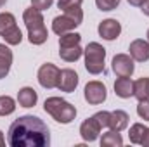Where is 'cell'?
I'll list each match as a JSON object with an SVG mask.
<instances>
[{
	"mask_svg": "<svg viewBox=\"0 0 149 147\" xmlns=\"http://www.w3.org/2000/svg\"><path fill=\"white\" fill-rule=\"evenodd\" d=\"M128 114L121 109H116L111 112V118H109V128L114 132H123L127 126H128Z\"/></svg>",
	"mask_w": 149,
	"mask_h": 147,
	"instance_id": "obj_16",
	"label": "cell"
},
{
	"mask_svg": "<svg viewBox=\"0 0 149 147\" xmlns=\"http://www.w3.org/2000/svg\"><path fill=\"white\" fill-rule=\"evenodd\" d=\"M85 69L90 74H99L104 71V59H106V49L97 43V42H90L85 50Z\"/></svg>",
	"mask_w": 149,
	"mask_h": 147,
	"instance_id": "obj_4",
	"label": "cell"
},
{
	"mask_svg": "<svg viewBox=\"0 0 149 147\" xmlns=\"http://www.w3.org/2000/svg\"><path fill=\"white\" fill-rule=\"evenodd\" d=\"M83 0H57V7L61 10H66V9H71V7H80Z\"/></svg>",
	"mask_w": 149,
	"mask_h": 147,
	"instance_id": "obj_28",
	"label": "cell"
},
{
	"mask_svg": "<svg viewBox=\"0 0 149 147\" xmlns=\"http://www.w3.org/2000/svg\"><path fill=\"white\" fill-rule=\"evenodd\" d=\"M80 42H81V35L80 33L68 31L64 35H59V47H73V45H78Z\"/></svg>",
	"mask_w": 149,
	"mask_h": 147,
	"instance_id": "obj_22",
	"label": "cell"
},
{
	"mask_svg": "<svg viewBox=\"0 0 149 147\" xmlns=\"http://www.w3.org/2000/svg\"><path fill=\"white\" fill-rule=\"evenodd\" d=\"M76 26H80V23H76L73 17L68 16V14L57 16V17H54V21H52V31H54L56 35H64V33H68V31H73Z\"/></svg>",
	"mask_w": 149,
	"mask_h": 147,
	"instance_id": "obj_12",
	"label": "cell"
},
{
	"mask_svg": "<svg viewBox=\"0 0 149 147\" xmlns=\"http://www.w3.org/2000/svg\"><path fill=\"white\" fill-rule=\"evenodd\" d=\"M85 101L88 102V104H92V106H99V104H102L104 101H106V97H108V90H106V85L102 83V81H97V80H94V81H88L87 85H85Z\"/></svg>",
	"mask_w": 149,
	"mask_h": 147,
	"instance_id": "obj_6",
	"label": "cell"
},
{
	"mask_svg": "<svg viewBox=\"0 0 149 147\" xmlns=\"http://www.w3.org/2000/svg\"><path fill=\"white\" fill-rule=\"evenodd\" d=\"M97 31H99V37H102L104 40H108V42H113V40H116V38L120 37V33H121V24H120V21H116V19H104V21L99 24Z\"/></svg>",
	"mask_w": 149,
	"mask_h": 147,
	"instance_id": "obj_10",
	"label": "cell"
},
{
	"mask_svg": "<svg viewBox=\"0 0 149 147\" xmlns=\"http://www.w3.org/2000/svg\"><path fill=\"white\" fill-rule=\"evenodd\" d=\"M59 74L61 69L52 64V62H45L40 66L38 69V83L47 88V90H52V88H57V83H59Z\"/></svg>",
	"mask_w": 149,
	"mask_h": 147,
	"instance_id": "obj_5",
	"label": "cell"
},
{
	"mask_svg": "<svg viewBox=\"0 0 149 147\" xmlns=\"http://www.w3.org/2000/svg\"><path fill=\"white\" fill-rule=\"evenodd\" d=\"M114 94L120 99H130L134 97V81L130 76H120L114 81Z\"/></svg>",
	"mask_w": 149,
	"mask_h": 147,
	"instance_id": "obj_13",
	"label": "cell"
},
{
	"mask_svg": "<svg viewBox=\"0 0 149 147\" xmlns=\"http://www.w3.org/2000/svg\"><path fill=\"white\" fill-rule=\"evenodd\" d=\"M16 24V17L10 12H2L0 14V37H3L7 31H10Z\"/></svg>",
	"mask_w": 149,
	"mask_h": 147,
	"instance_id": "obj_21",
	"label": "cell"
},
{
	"mask_svg": "<svg viewBox=\"0 0 149 147\" xmlns=\"http://www.w3.org/2000/svg\"><path fill=\"white\" fill-rule=\"evenodd\" d=\"M78 81H80V78H78V74H76V71H74V69H70V68H66V69H61L57 88H59L61 92L71 94V92H74V90H76V87H78Z\"/></svg>",
	"mask_w": 149,
	"mask_h": 147,
	"instance_id": "obj_8",
	"label": "cell"
},
{
	"mask_svg": "<svg viewBox=\"0 0 149 147\" xmlns=\"http://www.w3.org/2000/svg\"><path fill=\"white\" fill-rule=\"evenodd\" d=\"M95 5H97L99 10L109 12V10H114L120 5V0H95Z\"/></svg>",
	"mask_w": 149,
	"mask_h": 147,
	"instance_id": "obj_25",
	"label": "cell"
},
{
	"mask_svg": "<svg viewBox=\"0 0 149 147\" xmlns=\"http://www.w3.org/2000/svg\"><path fill=\"white\" fill-rule=\"evenodd\" d=\"M148 40H149V30H148Z\"/></svg>",
	"mask_w": 149,
	"mask_h": 147,
	"instance_id": "obj_35",
	"label": "cell"
},
{
	"mask_svg": "<svg viewBox=\"0 0 149 147\" xmlns=\"http://www.w3.org/2000/svg\"><path fill=\"white\" fill-rule=\"evenodd\" d=\"M16 111V101L9 95L0 97V116H9Z\"/></svg>",
	"mask_w": 149,
	"mask_h": 147,
	"instance_id": "obj_23",
	"label": "cell"
},
{
	"mask_svg": "<svg viewBox=\"0 0 149 147\" xmlns=\"http://www.w3.org/2000/svg\"><path fill=\"white\" fill-rule=\"evenodd\" d=\"M141 146H144V147H149V128L146 130V135H144V139H142V142H141Z\"/></svg>",
	"mask_w": 149,
	"mask_h": 147,
	"instance_id": "obj_31",
	"label": "cell"
},
{
	"mask_svg": "<svg viewBox=\"0 0 149 147\" xmlns=\"http://www.w3.org/2000/svg\"><path fill=\"white\" fill-rule=\"evenodd\" d=\"M10 66H12V50L5 43H0V80L9 74Z\"/></svg>",
	"mask_w": 149,
	"mask_h": 147,
	"instance_id": "obj_15",
	"label": "cell"
},
{
	"mask_svg": "<svg viewBox=\"0 0 149 147\" xmlns=\"http://www.w3.org/2000/svg\"><path fill=\"white\" fill-rule=\"evenodd\" d=\"M101 146L102 147H121L123 146V139H121L120 132L111 130V132L104 133L102 139H101Z\"/></svg>",
	"mask_w": 149,
	"mask_h": 147,
	"instance_id": "obj_19",
	"label": "cell"
},
{
	"mask_svg": "<svg viewBox=\"0 0 149 147\" xmlns=\"http://www.w3.org/2000/svg\"><path fill=\"white\" fill-rule=\"evenodd\" d=\"M144 2H146V0H128V3H130V5H134V7H141Z\"/></svg>",
	"mask_w": 149,
	"mask_h": 147,
	"instance_id": "obj_32",
	"label": "cell"
},
{
	"mask_svg": "<svg viewBox=\"0 0 149 147\" xmlns=\"http://www.w3.org/2000/svg\"><path fill=\"white\" fill-rule=\"evenodd\" d=\"M52 3H54V0H31V5L38 10H47V9H50Z\"/></svg>",
	"mask_w": 149,
	"mask_h": 147,
	"instance_id": "obj_29",
	"label": "cell"
},
{
	"mask_svg": "<svg viewBox=\"0 0 149 147\" xmlns=\"http://www.w3.org/2000/svg\"><path fill=\"white\" fill-rule=\"evenodd\" d=\"M43 109L47 114H50L57 123L68 125L76 118V109L71 106L68 101L61 99V97H49L43 104Z\"/></svg>",
	"mask_w": 149,
	"mask_h": 147,
	"instance_id": "obj_3",
	"label": "cell"
},
{
	"mask_svg": "<svg viewBox=\"0 0 149 147\" xmlns=\"http://www.w3.org/2000/svg\"><path fill=\"white\" fill-rule=\"evenodd\" d=\"M146 130H148V126H144L142 123H134L130 126V132H128L130 142L132 144H141L142 139H144V135H146Z\"/></svg>",
	"mask_w": 149,
	"mask_h": 147,
	"instance_id": "obj_20",
	"label": "cell"
},
{
	"mask_svg": "<svg viewBox=\"0 0 149 147\" xmlns=\"http://www.w3.org/2000/svg\"><path fill=\"white\" fill-rule=\"evenodd\" d=\"M101 125L97 123V119L92 116V118H87L81 125H80V135L85 142H94L99 139V133H101Z\"/></svg>",
	"mask_w": 149,
	"mask_h": 147,
	"instance_id": "obj_9",
	"label": "cell"
},
{
	"mask_svg": "<svg viewBox=\"0 0 149 147\" xmlns=\"http://www.w3.org/2000/svg\"><path fill=\"white\" fill-rule=\"evenodd\" d=\"M5 146V137H3V133H2V130H0V147Z\"/></svg>",
	"mask_w": 149,
	"mask_h": 147,
	"instance_id": "obj_33",
	"label": "cell"
},
{
	"mask_svg": "<svg viewBox=\"0 0 149 147\" xmlns=\"http://www.w3.org/2000/svg\"><path fill=\"white\" fill-rule=\"evenodd\" d=\"M23 21L28 28V40L30 43L33 45H42L47 42L49 38V31L43 24V16H42V10L35 9L33 5L30 9H24L23 12Z\"/></svg>",
	"mask_w": 149,
	"mask_h": 147,
	"instance_id": "obj_2",
	"label": "cell"
},
{
	"mask_svg": "<svg viewBox=\"0 0 149 147\" xmlns=\"http://www.w3.org/2000/svg\"><path fill=\"white\" fill-rule=\"evenodd\" d=\"M137 114H139L144 121H149V99L139 101V104H137Z\"/></svg>",
	"mask_w": 149,
	"mask_h": 147,
	"instance_id": "obj_26",
	"label": "cell"
},
{
	"mask_svg": "<svg viewBox=\"0 0 149 147\" xmlns=\"http://www.w3.org/2000/svg\"><path fill=\"white\" fill-rule=\"evenodd\" d=\"M5 2H7V0H0V9H2V7L5 5Z\"/></svg>",
	"mask_w": 149,
	"mask_h": 147,
	"instance_id": "obj_34",
	"label": "cell"
},
{
	"mask_svg": "<svg viewBox=\"0 0 149 147\" xmlns=\"http://www.w3.org/2000/svg\"><path fill=\"white\" fill-rule=\"evenodd\" d=\"M94 118L97 119V123L101 125V128H106V126H109L111 112H108V111H99V112H95V114H94Z\"/></svg>",
	"mask_w": 149,
	"mask_h": 147,
	"instance_id": "obj_27",
	"label": "cell"
},
{
	"mask_svg": "<svg viewBox=\"0 0 149 147\" xmlns=\"http://www.w3.org/2000/svg\"><path fill=\"white\" fill-rule=\"evenodd\" d=\"M141 10L144 12V16H148V17H149V0H146V2L141 5Z\"/></svg>",
	"mask_w": 149,
	"mask_h": 147,
	"instance_id": "obj_30",
	"label": "cell"
},
{
	"mask_svg": "<svg viewBox=\"0 0 149 147\" xmlns=\"http://www.w3.org/2000/svg\"><path fill=\"white\" fill-rule=\"evenodd\" d=\"M128 50H130V55L134 61H137V62L149 61V42H146V40H142V38L134 40L130 43Z\"/></svg>",
	"mask_w": 149,
	"mask_h": 147,
	"instance_id": "obj_11",
	"label": "cell"
},
{
	"mask_svg": "<svg viewBox=\"0 0 149 147\" xmlns=\"http://www.w3.org/2000/svg\"><path fill=\"white\" fill-rule=\"evenodd\" d=\"M134 97L137 101L149 99V78H139L134 81Z\"/></svg>",
	"mask_w": 149,
	"mask_h": 147,
	"instance_id": "obj_18",
	"label": "cell"
},
{
	"mask_svg": "<svg viewBox=\"0 0 149 147\" xmlns=\"http://www.w3.org/2000/svg\"><path fill=\"white\" fill-rule=\"evenodd\" d=\"M113 73L116 76H132L134 74V59L128 54H116L111 61Z\"/></svg>",
	"mask_w": 149,
	"mask_h": 147,
	"instance_id": "obj_7",
	"label": "cell"
},
{
	"mask_svg": "<svg viewBox=\"0 0 149 147\" xmlns=\"http://www.w3.org/2000/svg\"><path fill=\"white\" fill-rule=\"evenodd\" d=\"M7 142L10 147H49L50 132L38 116L24 114L9 126Z\"/></svg>",
	"mask_w": 149,
	"mask_h": 147,
	"instance_id": "obj_1",
	"label": "cell"
},
{
	"mask_svg": "<svg viewBox=\"0 0 149 147\" xmlns=\"http://www.w3.org/2000/svg\"><path fill=\"white\" fill-rule=\"evenodd\" d=\"M2 38L5 40V43H7V45H19V43H21V40H23V33H21L19 26H14L10 31H7Z\"/></svg>",
	"mask_w": 149,
	"mask_h": 147,
	"instance_id": "obj_24",
	"label": "cell"
},
{
	"mask_svg": "<svg viewBox=\"0 0 149 147\" xmlns=\"http://www.w3.org/2000/svg\"><path fill=\"white\" fill-rule=\"evenodd\" d=\"M38 101V95L35 92V88L31 87H23L19 92H17V102L21 107H33Z\"/></svg>",
	"mask_w": 149,
	"mask_h": 147,
	"instance_id": "obj_14",
	"label": "cell"
},
{
	"mask_svg": "<svg viewBox=\"0 0 149 147\" xmlns=\"http://www.w3.org/2000/svg\"><path fill=\"white\" fill-rule=\"evenodd\" d=\"M81 54H83V49L80 47V43H78V45H73V47H59V55H61V59L66 61V62H74V61H78V59L81 57Z\"/></svg>",
	"mask_w": 149,
	"mask_h": 147,
	"instance_id": "obj_17",
	"label": "cell"
}]
</instances>
